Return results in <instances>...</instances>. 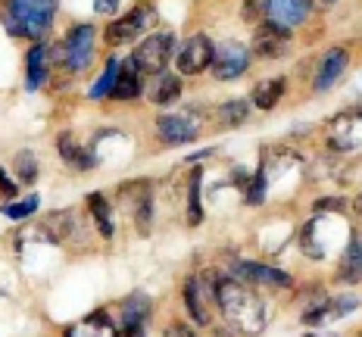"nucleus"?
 <instances>
[{
    "mask_svg": "<svg viewBox=\"0 0 362 337\" xmlns=\"http://www.w3.org/2000/svg\"><path fill=\"white\" fill-rule=\"evenodd\" d=\"M346 63H350V57H346V50L344 47H331L325 57H322V63H319V72H315V94H325L331 91V88L337 85V78L344 75L346 69Z\"/></svg>",
    "mask_w": 362,
    "mask_h": 337,
    "instance_id": "1a4fd4ad",
    "label": "nucleus"
},
{
    "mask_svg": "<svg viewBox=\"0 0 362 337\" xmlns=\"http://www.w3.org/2000/svg\"><path fill=\"white\" fill-rule=\"evenodd\" d=\"M288 44H291V28H281V25H275V22H262L253 35V50L259 57L288 54Z\"/></svg>",
    "mask_w": 362,
    "mask_h": 337,
    "instance_id": "0eeeda50",
    "label": "nucleus"
},
{
    "mask_svg": "<svg viewBox=\"0 0 362 337\" xmlns=\"http://www.w3.org/2000/svg\"><path fill=\"white\" fill-rule=\"evenodd\" d=\"M116 75H119V59H110L107 63V72L100 75V78L90 85V100H103L107 94H112V85H116Z\"/></svg>",
    "mask_w": 362,
    "mask_h": 337,
    "instance_id": "b1692460",
    "label": "nucleus"
},
{
    "mask_svg": "<svg viewBox=\"0 0 362 337\" xmlns=\"http://www.w3.org/2000/svg\"><path fill=\"white\" fill-rule=\"evenodd\" d=\"M247 203L250 206L266 203V175H262V172H256L250 178V184H247Z\"/></svg>",
    "mask_w": 362,
    "mask_h": 337,
    "instance_id": "c756f323",
    "label": "nucleus"
},
{
    "mask_svg": "<svg viewBox=\"0 0 362 337\" xmlns=\"http://www.w3.org/2000/svg\"><path fill=\"white\" fill-rule=\"evenodd\" d=\"M88 209H90V215H94L100 235L112 237V209L107 203V197H103V194H90V197H88Z\"/></svg>",
    "mask_w": 362,
    "mask_h": 337,
    "instance_id": "4be33fe9",
    "label": "nucleus"
},
{
    "mask_svg": "<svg viewBox=\"0 0 362 337\" xmlns=\"http://www.w3.org/2000/svg\"><path fill=\"white\" fill-rule=\"evenodd\" d=\"M0 194H4L6 200H10V197H16V182H10L4 169H0Z\"/></svg>",
    "mask_w": 362,
    "mask_h": 337,
    "instance_id": "473e14b6",
    "label": "nucleus"
},
{
    "mask_svg": "<svg viewBox=\"0 0 362 337\" xmlns=\"http://www.w3.org/2000/svg\"><path fill=\"white\" fill-rule=\"evenodd\" d=\"M44 228H47V235L54 237V241H66V237L75 231V219H72L69 209H66V213H50L47 222H44Z\"/></svg>",
    "mask_w": 362,
    "mask_h": 337,
    "instance_id": "5701e85b",
    "label": "nucleus"
},
{
    "mask_svg": "<svg viewBox=\"0 0 362 337\" xmlns=\"http://www.w3.org/2000/svg\"><path fill=\"white\" fill-rule=\"evenodd\" d=\"M309 6H315V10H328V6H334L337 0H306Z\"/></svg>",
    "mask_w": 362,
    "mask_h": 337,
    "instance_id": "f704fd0d",
    "label": "nucleus"
},
{
    "mask_svg": "<svg viewBox=\"0 0 362 337\" xmlns=\"http://www.w3.org/2000/svg\"><path fill=\"white\" fill-rule=\"evenodd\" d=\"M253 4H256V0H244V6H247V13H250V10H253Z\"/></svg>",
    "mask_w": 362,
    "mask_h": 337,
    "instance_id": "e433bc0d",
    "label": "nucleus"
},
{
    "mask_svg": "<svg viewBox=\"0 0 362 337\" xmlns=\"http://www.w3.org/2000/svg\"><path fill=\"white\" fill-rule=\"evenodd\" d=\"M250 66V50L238 41H225L216 47V57H213V72L216 78L222 81H231V78H240Z\"/></svg>",
    "mask_w": 362,
    "mask_h": 337,
    "instance_id": "39448f33",
    "label": "nucleus"
},
{
    "mask_svg": "<svg viewBox=\"0 0 362 337\" xmlns=\"http://www.w3.org/2000/svg\"><path fill=\"white\" fill-rule=\"evenodd\" d=\"M57 0H6L4 25L16 37H41L50 28Z\"/></svg>",
    "mask_w": 362,
    "mask_h": 337,
    "instance_id": "f03ea898",
    "label": "nucleus"
},
{
    "mask_svg": "<svg viewBox=\"0 0 362 337\" xmlns=\"http://www.w3.org/2000/svg\"><path fill=\"white\" fill-rule=\"evenodd\" d=\"M150 319V300L144 294H132L122 303V331L125 337H144Z\"/></svg>",
    "mask_w": 362,
    "mask_h": 337,
    "instance_id": "9b49d317",
    "label": "nucleus"
},
{
    "mask_svg": "<svg viewBox=\"0 0 362 337\" xmlns=\"http://www.w3.org/2000/svg\"><path fill=\"white\" fill-rule=\"evenodd\" d=\"M163 337H197V334H194L187 325H181V321H175V325L165 328V334H163Z\"/></svg>",
    "mask_w": 362,
    "mask_h": 337,
    "instance_id": "2f4dec72",
    "label": "nucleus"
},
{
    "mask_svg": "<svg viewBox=\"0 0 362 337\" xmlns=\"http://www.w3.org/2000/svg\"><path fill=\"white\" fill-rule=\"evenodd\" d=\"M353 209H356V215H362V194L356 197V203H353Z\"/></svg>",
    "mask_w": 362,
    "mask_h": 337,
    "instance_id": "c9c22d12",
    "label": "nucleus"
},
{
    "mask_svg": "<svg viewBox=\"0 0 362 337\" xmlns=\"http://www.w3.org/2000/svg\"><path fill=\"white\" fill-rule=\"evenodd\" d=\"M37 203H41V200H37L35 197V194H32V197H28V200H22V203H10V206H4V215H6V219H28V215H32L35 213V209H37Z\"/></svg>",
    "mask_w": 362,
    "mask_h": 337,
    "instance_id": "c85d7f7f",
    "label": "nucleus"
},
{
    "mask_svg": "<svg viewBox=\"0 0 362 337\" xmlns=\"http://www.w3.org/2000/svg\"><path fill=\"white\" fill-rule=\"evenodd\" d=\"M156 134L163 138V144H187L200 134V125L191 116H163L156 122Z\"/></svg>",
    "mask_w": 362,
    "mask_h": 337,
    "instance_id": "9d476101",
    "label": "nucleus"
},
{
    "mask_svg": "<svg viewBox=\"0 0 362 337\" xmlns=\"http://www.w3.org/2000/svg\"><path fill=\"white\" fill-rule=\"evenodd\" d=\"M150 219H153V197H144L134 206V225L141 235H150Z\"/></svg>",
    "mask_w": 362,
    "mask_h": 337,
    "instance_id": "cd10ccee",
    "label": "nucleus"
},
{
    "mask_svg": "<svg viewBox=\"0 0 362 337\" xmlns=\"http://www.w3.org/2000/svg\"><path fill=\"white\" fill-rule=\"evenodd\" d=\"M203 219V209H200V172L191 175V206H187V222L200 225Z\"/></svg>",
    "mask_w": 362,
    "mask_h": 337,
    "instance_id": "bb28decb",
    "label": "nucleus"
},
{
    "mask_svg": "<svg viewBox=\"0 0 362 337\" xmlns=\"http://www.w3.org/2000/svg\"><path fill=\"white\" fill-rule=\"evenodd\" d=\"M247 116H250V103H244V100H228L218 107L222 125H240V122H247Z\"/></svg>",
    "mask_w": 362,
    "mask_h": 337,
    "instance_id": "393cba45",
    "label": "nucleus"
},
{
    "mask_svg": "<svg viewBox=\"0 0 362 337\" xmlns=\"http://www.w3.org/2000/svg\"><path fill=\"white\" fill-rule=\"evenodd\" d=\"M206 294H203V281L200 278H187V284H185V306H187V312H191V319L197 321V325H209V321H213L209 319Z\"/></svg>",
    "mask_w": 362,
    "mask_h": 337,
    "instance_id": "2eb2a0df",
    "label": "nucleus"
},
{
    "mask_svg": "<svg viewBox=\"0 0 362 337\" xmlns=\"http://www.w3.org/2000/svg\"><path fill=\"white\" fill-rule=\"evenodd\" d=\"M178 94H181V78L178 75H169V72H160V78L150 88V100L153 103H172Z\"/></svg>",
    "mask_w": 362,
    "mask_h": 337,
    "instance_id": "412c9836",
    "label": "nucleus"
},
{
    "mask_svg": "<svg viewBox=\"0 0 362 337\" xmlns=\"http://www.w3.org/2000/svg\"><path fill=\"white\" fill-rule=\"evenodd\" d=\"M216 337H228V331H216Z\"/></svg>",
    "mask_w": 362,
    "mask_h": 337,
    "instance_id": "4c0bfd02",
    "label": "nucleus"
},
{
    "mask_svg": "<svg viewBox=\"0 0 362 337\" xmlns=\"http://www.w3.org/2000/svg\"><path fill=\"white\" fill-rule=\"evenodd\" d=\"M238 275H244V278H250V281H259V284H281V288L291 284V278L281 272V268L262 266V262H240Z\"/></svg>",
    "mask_w": 362,
    "mask_h": 337,
    "instance_id": "dca6fc26",
    "label": "nucleus"
},
{
    "mask_svg": "<svg viewBox=\"0 0 362 337\" xmlns=\"http://www.w3.org/2000/svg\"><path fill=\"white\" fill-rule=\"evenodd\" d=\"M337 278L346 281V284H353V281L362 278V244L356 241V237L346 244V250L341 256V272H337Z\"/></svg>",
    "mask_w": 362,
    "mask_h": 337,
    "instance_id": "f3484780",
    "label": "nucleus"
},
{
    "mask_svg": "<svg viewBox=\"0 0 362 337\" xmlns=\"http://www.w3.org/2000/svg\"><path fill=\"white\" fill-rule=\"evenodd\" d=\"M94 10L100 13V16H112V13L119 10V0H94Z\"/></svg>",
    "mask_w": 362,
    "mask_h": 337,
    "instance_id": "7c9ffc66",
    "label": "nucleus"
},
{
    "mask_svg": "<svg viewBox=\"0 0 362 337\" xmlns=\"http://www.w3.org/2000/svg\"><path fill=\"white\" fill-rule=\"evenodd\" d=\"M284 94V78H269V81H259L253 88V103L259 110H272Z\"/></svg>",
    "mask_w": 362,
    "mask_h": 337,
    "instance_id": "aec40b11",
    "label": "nucleus"
},
{
    "mask_svg": "<svg viewBox=\"0 0 362 337\" xmlns=\"http://www.w3.org/2000/svg\"><path fill=\"white\" fill-rule=\"evenodd\" d=\"M147 16H150V6H138V10H132L128 16L112 19L107 25V41L110 44H132L134 37L141 35V28L147 25Z\"/></svg>",
    "mask_w": 362,
    "mask_h": 337,
    "instance_id": "6e6552de",
    "label": "nucleus"
},
{
    "mask_svg": "<svg viewBox=\"0 0 362 337\" xmlns=\"http://www.w3.org/2000/svg\"><path fill=\"white\" fill-rule=\"evenodd\" d=\"M262 4H266L269 22H275L281 28H293L300 22H306V10H309L306 0H262Z\"/></svg>",
    "mask_w": 362,
    "mask_h": 337,
    "instance_id": "f8f14e48",
    "label": "nucleus"
},
{
    "mask_svg": "<svg viewBox=\"0 0 362 337\" xmlns=\"http://www.w3.org/2000/svg\"><path fill=\"white\" fill-rule=\"evenodd\" d=\"M344 206H346V203H344L341 197H322L319 203H315V209H334V213H341Z\"/></svg>",
    "mask_w": 362,
    "mask_h": 337,
    "instance_id": "72a5a7b5",
    "label": "nucleus"
},
{
    "mask_svg": "<svg viewBox=\"0 0 362 337\" xmlns=\"http://www.w3.org/2000/svg\"><path fill=\"white\" fill-rule=\"evenodd\" d=\"M141 91V69L134 63V57H128L119 63V75H116V85H112V100H132Z\"/></svg>",
    "mask_w": 362,
    "mask_h": 337,
    "instance_id": "ddd939ff",
    "label": "nucleus"
},
{
    "mask_svg": "<svg viewBox=\"0 0 362 337\" xmlns=\"http://www.w3.org/2000/svg\"><path fill=\"white\" fill-rule=\"evenodd\" d=\"M16 172L25 184H32L37 178V160L32 156V150H22V153L16 156Z\"/></svg>",
    "mask_w": 362,
    "mask_h": 337,
    "instance_id": "a878e982",
    "label": "nucleus"
},
{
    "mask_svg": "<svg viewBox=\"0 0 362 337\" xmlns=\"http://www.w3.org/2000/svg\"><path fill=\"white\" fill-rule=\"evenodd\" d=\"M63 337H119L116 325L110 321L107 312H90L88 319H81L78 325H69Z\"/></svg>",
    "mask_w": 362,
    "mask_h": 337,
    "instance_id": "4468645a",
    "label": "nucleus"
},
{
    "mask_svg": "<svg viewBox=\"0 0 362 337\" xmlns=\"http://www.w3.org/2000/svg\"><path fill=\"white\" fill-rule=\"evenodd\" d=\"M44 75H47V47L37 44V47H32V54H28V75H25L28 91H37L44 85Z\"/></svg>",
    "mask_w": 362,
    "mask_h": 337,
    "instance_id": "6ab92c4d",
    "label": "nucleus"
},
{
    "mask_svg": "<svg viewBox=\"0 0 362 337\" xmlns=\"http://www.w3.org/2000/svg\"><path fill=\"white\" fill-rule=\"evenodd\" d=\"M213 57H216V47L206 35H194L181 44L178 57H175V66L181 75H200L203 69L213 66Z\"/></svg>",
    "mask_w": 362,
    "mask_h": 337,
    "instance_id": "20e7f679",
    "label": "nucleus"
},
{
    "mask_svg": "<svg viewBox=\"0 0 362 337\" xmlns=\"http://www.w3.org/2000/svg\"><path fill=\"white\" fill-rule=\"evenodd\" d=\"M94 59V28L75 25L63 41V63L69 72H85Z\"/></svg>",
    "mask_w": 362,
    "mask_h": 337,
    "instance_id": "7ed1b4c3",
    "label": "nucleus"
},
{
    "mask_svg": "<svg viewBox=\"0 0 362 337\" xmlns=\"http://www.w3.org/2000/svg\"><path fill=\"white\" fill-rule=\"evenodd\" d=\"M57 147H59V153H63V160L69 162V166H75V169H90L94 166V156H90L81 144H75L72 134H59Z\"/></svg>",
    "mask_w": 362,
    "mask_h": 337,
    "instance_id": "a211bd4d",
    "label": "nucleus"
},
{
    "mask_svg": "<svg viewBox=\"0 0 362 337\" xmlns=\"http://www.w3.org/2000/svg\"><path fill=\"white\" fill-rule=\"evenodd\" d=\"M216 303H218V309H222V316L228 319L238 331L259 334L262 328H266V306L235 278L216 281Z\"/></svg>",
    "mask_w": 362,
    "mask_h": 337,
    "instance_id": "f257e3e1",
    "label": "nucleus"
},
{
    "mask_svg": "<svg viewBox=\"0 0 362 337\" xmlns=\"http://www.w3.org/2000/svg\"><path fill=\"white\" fill-rule=\"evenodd\" d=\"M169 54H172V35L160 32V35H150L132 57H134V63H138L141 72L160 75L165 69V63H169Z\"/></svg>",
    "mask_w": 362,
    "mask_h": 337,
    "instance_id": "423d86ee",
    "label": "nucleus"
}]
</instances>
